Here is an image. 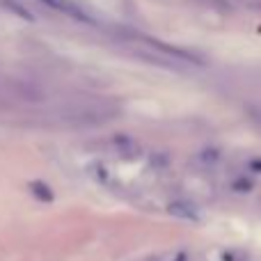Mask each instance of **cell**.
Segmentation results:
<instances>
[{"label": "cell", "mask_w": 261, "mask_h": 261, "mask_svg": "<svg viewBox=\"0 0 261 261\" xmlns=\"http://www.w3.org/2000/svg\"><path fill=\"white\" fill-rule=\"evenodd\" d=\"M3 5H5V7H7L12 14H16V16L25 18V21H35V14H32L28 7H23L21 3H16V0H3Z\"/></svg>", "instance_id": "3"}, {"label": "cell", "mask_w": 261, "mask_h": 261, "mask_svg": "<svg viewBox=\"0 0 261 261\" xmlns=\"http://www.w3.org/2000/svg\"><path fill=\"white\" fill-rule=\"evenodd\" d=\"M30 193L35 195V197H39L41 202H53V197H55L53 190H50L44 181H32V184H30Z\"/></svg>", "instance_id": "2"}, {"label": "cell", "mask_w": 261, "mask_h": 261, "mask_svg": "<svg viewBox=\"0 0 261 261\" xmlns=\"http://www.w3.org/2000/svg\"><path fill=\"white\" fill-rule=\"evenodd\" d=\"M39 3L46 5V7H50L58 14H64V16H69V18H76V21H83V23L92 21L90 14H87L78 3H73V0H39Z\"/></svg>", "instance_id": "1"}, {"label": "cell", "mask_w": 261, "mask_h": 261, "mask_svg": "<svg viewBox=\"0 0 261 261\" xmlns=\"http://www.w3.org/2000/svg\"><path fill=\"white\" fill-rule=\"evenodd\" d=\"M170 213L186 218V220H197V213H195L193 206H188V204H170Z\"/></svg>", "instance_id": "4"}]
</instances>
